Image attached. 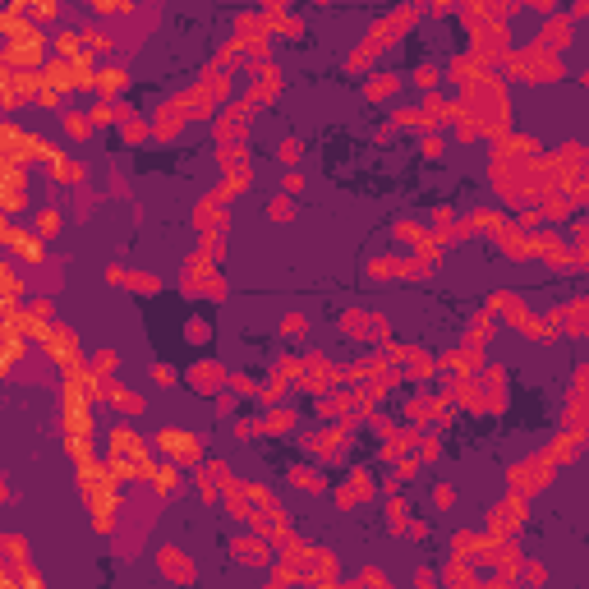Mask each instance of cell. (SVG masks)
I'll list each match as a JSON object with an SVG mask.
<instances>
[{
	"instance_id": "3957f363",
	"label": "cell",
	"mask_w": 589,
	"mask_h": 589,
	"mask_svg": "<svg viewBox=\"0 0 589 589\" xmlns=\"http://www.w3.org/2000/svg\"><path fill=\"white\" fill-rule=\"evenodd\" d=\"M161 447L171 451V456H185V461H194V456H198V437L194 433H161Z\"/></svg>"
},
{
	"instance_id": "6da1fadb",
	"label": "cell",
	"mask_w": 589,
	"mask_h": 589,
	"mask_svg": "<svg viewBox=\"0 0 589 589\" xmlns=\"http://www.w3.org/2000/svg\"><path fill=\"white\" fill-rule=\"evenodd\" d=\"M511 74L529 78V83H557L562 78V56H553V51H543V47H525V51H516L511 56Z\"/></svg>"
},
{
	"instance_id": "8992f818",
	"label": "cell",
	"mask_w": 589,
	"mask_h": 589,
	"mask_svg": "<svg viewBox=\"0 0 589 589\" xmlns=\"http://www.w3.org/2000/svg\"><path fill=\"white\" fill-rule=\"evenodd\" d=\"M65 129H69L74 139H83V134H88V120H83V115H65Z\"/></svg>"
},
{
	"instance_id": "52a82bcc",
	"label": "cell",
	"mask_w": 589,
	"mask_h": 589,
	"mask_svg": "<svg viewBox=\"0 0 589 589\" xmlns=\"http://www.w3.org/2000/svg\"><path fill=\"white\" fill-rule=\"evenodd\" d=\"M299 152H304V148H299V143H294V139L286 143V148H281V157H286V161H294V157H299Z\"/></svg>"
},
{
	"instance_id": "7a4b0ae2",
	"label": "cell",
	"mask_w": 589,
	"mask_h": 589,
	"mask_svg": "<svg viewBox=\"0 0 589 589\" xmlns=\"http://www.w3.org/2000/svg\"><path fill=\"white\" fill-rule=\"evenodd\" d=\"M575 42V23H571V14H562V10H553V14L543 19V28H539V42L534 47H543V51H566Z\"/></svg>"
},
{
	"instance_id": "277c9868",
	"label": "cell",
	"mask_w": 589,
	"mask_h": 589,
	"mask_svg": "<svg viewBox=\"0 0 589 589\" xmlns=\"http://www.w3.org/2000/svg\"><path fill=\"white\" fill-rule=\"evenodd\" d=\"M124 78H129V74H124L120 65H102V69H97V83H102V93H106V97H111V93H120Z\"/></svg>"
},
{
	"instance_id": "5b68a950",
	"label": "cell",
	"mask_w": 589,
	"mask_h": 589,
	"mask_svg": "<svg viewBox=\"0 0 589 589\" xmlns=\"http://www.w3.org/2000/svg\"><path fill=\"white\" fill-rule=\"evenodd\" d=\"M415 83H419V88H433V83H437V69H433V65H419V69H415Z\"/></svg>"
}]
</instances>
